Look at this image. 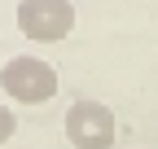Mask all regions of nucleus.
I'll return each instance as SVG.
<instances>
[{
    "instance_id": "f257e3e1",
    "label": "nucleus",
    "mask_w": 158,
    "mask_h": 149,
    "mask_svg": "<svg viewBox=\"0 0 158 149\" xmlns=\"http://www.w3.org/2000/svg\"><path fill=\"white\" fill-rule=\"evenodd\" d=\"M0 88H5V97L18 101V105H44L57 92V70L44 57L18 53V57H9L5 70H0Z\"/></svg>"
},
{
    "instance_id": "20e7f679",
    "label": "nucleus",
    "mask_w": 158,
    "mask_h": 149,
    "mask_svg": "<svg viewBox=\"0 0 158 149\" xmlns=\"http://www.w3.org/2000/svg\"><path fill=\"white\" fill-rule=\"evenodd\" d=\"M13 127H18V119H13V110H9V105H0V145H5V140L13 136Z\"/></svg>"
},
{
    "instance_id": "7ed1b4c3",
    "label": "nucleus",
    "mask_w": 158,
    "mask_h": 149,
    "mask_svg": "<svg viewBox=\"0 0 158 149\" xmlns=\"http://www.w3.org/2000/svg\"><path fill=\"white\" fill-rule=\"evenodd\" d=\"M66 140L75 149H110L114 145V114L106 101H75L66 110Z\"/></svg>"
},
{
    "instance_id": "f03ea898",
    "label": "nucleus",
    "mask_w": 158,
    "mask_h": 149,
    "mask_svg": "<svg viewBox=\"0 0 158 149\" xmlns=\"http://www.w3.org/2000/svg\"><path fill=\"white\" fill-rule=\"evenodd\" d=\"M18 31L35 44H57L75 31L70 0H18Z\"/></svg>"
}]
</instances>
